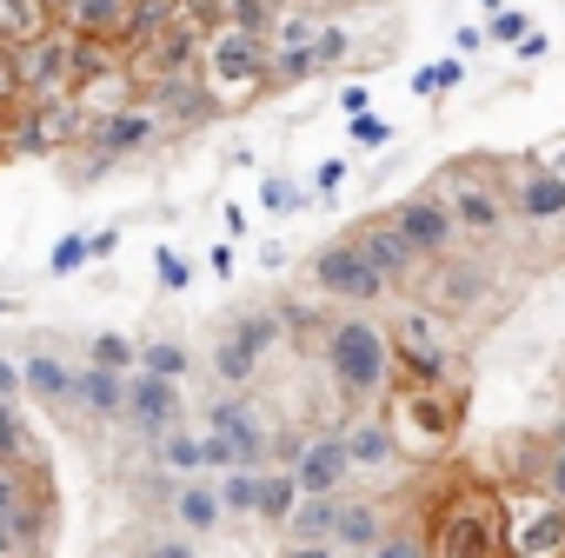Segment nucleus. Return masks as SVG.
Masks as SVG:
<instances>
[{
    "label": "nucleus",
    "mask_w": 565,
    "mask_h": 558,
    "mask_svg": "<svg viewBox=\"0 0 565 558\" xmlns=\"http://www.w3.org/2000/svg\"><path fill=\"white\" fill-rule=\"evenodd\" d=\"M320 360L347 412H373L393 393V346L373 313H340L320 326Z\"/></svg>",
    "instance_id": "1"
},
{
    "label": "nucleus",
    "mask_w": 565,
    "mask_h": 558,
    "mask_svg": "<svg viewBox=\"0 0 565 558\" xmlns=\"http://www.w3.org/2000/svg\"><path fill=\"white\" fill-rule=\"evenodd\" d=\"M505 498L499 485H479V479H459L439 512H433V532H426V558H505Z\"/></svg>",
    "instance_id": "2"
},
{
    "label": "nucleus",
    "mask_w": 565,
    "mask_h": 558,
    "mask_svg": "<svg viewBox=\"0 0 565 558\" xmlns=\"http://www.w3.org/2000/svg\"><path fill=\"white\" fill-rule=\"evenodd\" d=\"M266 34H246V28H206V41H200V94H206V107L213 114H239V107H253L259 94H266Z\"/></svg>",
    "instance_id": "3"
},
{
    "label": "nucleus",
    "mask_w": 565,
    "mask_h": 558,
    "mask_svg": "<svg viewBox=\"0 0 565 558\" xmlns=\"http://www.w3.org/2000/svg\"><path fill=\"white\" fill-rule=\"evenodd\" d=\"M426 193L446 206V219L459 226V239H472V246H499V239H505L512 206H505L499 173H486V160H452Z\"/></svg>",
    "instance_id": "4"
},
{
    "label": "nucleus",
    "mask_w": 565,
    "mask_h": 558,
    "mask_svg": "<svg viewBox=\"0 0 565 558\" xmlns=\"http://www.w3.org/2000/svg\"><path fill=\"white\" fill-rule=\"evenodd\" d=\"M386 346H393V373H399L406 386H452V379H459L452 326H446L433 307H406V313L386 326Z\"/></svg>",
    "instance_id": "5"
},
{
    "label": "nucleus",
    "mask_w": 565,
    "mask_h": 558,
    "mask_svg": "<svg viewBox=\"0 0 565 558\" xmlns=\"http://www.w3.org/2000/svg\"><path fill=\"white\" fill-rule=\"evenodd\" d=\"M459 419H466V393L459 386H393V412H386V426H393V439H399V452L413 446V452H446L452 439H459Z\"/></svg>",
    "instance_id": "6"
},
{
    "label": "nucleus",
    "mask_w": 565,
    "mask_h": 558,
    "mask_svg": "<svg viewBox=\"0 0 565 558\" xmlns=\"http://www.w3.org/2000/svg\"><path fill=\"white\" fill-rule=\"evenodd\" d=\"M160 133H167V120H160L147 100H127V107H114V114L87 120V133H81V147H87V167H81V180H100L114 160H127V153H147Z\"/></svg>",
    "instance_id": "7"
},
{
    "label": "nucleus",
    "mask_w": 565,
    "mask_h": 558,
    "mask_svg": "<svg viewBox=\"0 0 565 558\" xmlns=\"http://www.w3.org/2000/svg\"><path fill=\"white\" fill-rule=\"evenodd\" d=\"M287 340V326H279V313L273 307H253V313H239L226 333H220V346H213V379L226 386V393H246L253 379H259V360Z\"/></svg>",
    "instance_id": "8"
},
{
    "label": "nucleus",
    "mask_w": 565,
    "mask_h": 558,
    "mask_svg": "<svg viewBox=\"0 0 565 558\" xmlns=\"http://www.w3.org/2000/svg\"><path fill=\"white\" fill-rule=\"evenodd\" d=\"M307 279H313V293L320 300H347V307H380L393 287L360 259V246L353 239H327L313 259H307Z\"/></svg>",
    "instance_id": "9"
},
{
    "label": "nucleus",
    "mask_w": 565,
    "mask_h": 558,
    "mask_svg": "<svg viewBox=\"0 0 565 558\" xmlns=\"http://www.w3.org/2000/svg\"><path fill=\"white\" fill-rule=\"evenodd\" d=\"M0 532H14L28 545H54V485H47V465L41 472L0 465Z\"/></svg>",
    "instance_id": "10"
},
{
    "label": "nucleus",
    "mask_w": 565,
    "mask_h": 558,
    "mask_svg": "<svg viewBox=\"0 0 565 558\" xmlns=\"http://www.w3.org/2000/svg\"><path fill=\"white\" fill-rule=\"evenodd\" d=\"M81 133H87V114L74 94L8 114V147H21V153H67V147H81Z\"/></svg>",
    "instance_id": "11"
},
{
    "label": "nucleus",
    "mask_w": 565,
    "mask_h": 558,
    "mask_svg": "<svg viewBox=\"0 0 565 558\" xmlns=\"http://www.w3.org/2000/svg\"><path fill=\"white\" fill-rule=\"evenodd\" d=\"M206 432L233 446V465H239V472H259V465H266L273 426H266V412L253 406V393H220V399H206Z\"/></svg>",
    "instance_id": "12"
},
{
    "label": "nucleus",
    "mask_w": 565,
    "mask_h": 558,
    "mask_svg": "<svg viewBox=\"0 0 565 558\" xmlns=\"http://www.w3.org/2000/svg\"><path fill=\"white\" fill-rule=\"evenodd\" d=\"M393 226H399V239L419 253V266H439V259H452V246H459V226L446 219V206L419 186V193H406L393 213H386Z\"/></svg>",
    "instance_id": "13"
},
{
    "label": "nucleus",
    "mask_w": 565,
    "mask_h": 558,
    "mask_svg": "<svg viewBox=\"0 0 565 558\" xmlns=\"http://www.w3.org/2000/svg\"><path fill=\"white\" fill-rule=\"evenodd\" d=\"M180 412H186V399H180V386L173 379H147V373H127V406H120V419L134 426V439H167L173 426H180Z\"/></svg>",
    "instance_id": "14"
},
{
    "label": "nucleus",
    "mask_w": 565,
    "mask_h": 558,
    "mask_svg": "<svg viewBox=\"0 0 565 558\" xmlns=\"http://www.w3.org/2000/svg\"><path fill=\"white\" fill-rule=\"evenodd\" d=\"M134 8L140 0H61L54 8V28L74 34V41H94V47H127V28H134Z\"/></svg>",
    "instance_id": "15"
},
{
    "label": "nucleus",
    "mask_w": 565,
    "mask_h": 558,
    "mask_svg": "<svg viewBox=\"0 0 565 558\" xmlns=\"http://www.w3.org/2000/svg\"><path fill=\"white\" fill-rule=\"evenodd\" d=\"M347 479H353V459H347L340 426H333V432H313L307 452L294 459V485H300V498H340Z\"/></svg>",
    "instance_id": "16"
},
{
    "label": "nucleus",
    "mask_w": 565,
    "mask_h": 558,
    "mask_svg": "<svg viewBox=\"0 0 565 558\" xmlns=\"http://www.w3.org/2000/svg\"><path fill=\"white\" fill-rule=\"evenodd\" d=\"M347 239L360 246V259H366V266L386 279V287H413V279H419V253L399 239V226H393L386 213H380V219H360Z\"/></svg>",
    "instance_id": "17"
},
{
    "label": "nucleus",
    "mask_w": 565,
    "mask_h": 558,
    "mask_svg": "<svg viewBox=\"0 0 565 558\" xmlns=\"http://www.w3.org/2000/svg\"><path fill=\"white\" fill-rule=\"evenodd\" d=\"M512 206L532 226H565V186H558V173L545 160H519L512 167Z\"/></svg>",
    "instance_id": "18"
},
{
    "label": "nucleus",
    "mask_w": 565,
    "mask_h": 558,
    "mask_svg": "<svg viewBox=\"0 0 565 558\" xmlns=\"http://www.w3.org/2000/svg\"><path fill=\"white\" fill-rule=\"evenodd\" d=\"M340 439H347L353 472H386V465H399V439H393V426H386L380 406H373V412H353V419L340 426Z\"/></svg>",
    "instance_id": "19"
},
{
    "label": "nucleus",
    "mask_w": 565,
    "mask_h": 558,
    "mask_svg": "<svg viewBox=\"0 0 565 558\" xmlns=\"http://www.w3.org/2000/svg\"><path fill=\"white\" fill-rule=\"evenodd\" d=\"M486 287H492V266H479V259H439V272H433V313L439 320L446 313H472L486 300Z\"/></svg>",
    "instance_id": "20"
},
{
    "label": "nucleus",
    "mask_w": 565,
    "mask_h": 558,
    "mask_svg": "<svg viewBox=\"0 0 565 558\" xmlns=\"http://www.w3.org/2000/svg\"><path fill=\"white\" fill-rule=\"evenodd\" d=\"M94 426H114L120 406H127V373H107V366H74V399Z\"/></svg>",
    "instance_id": "21"
},
{
    "label": "nucleus",
    "mask_w": 565,
    "mask_h": 558,
    "mask_svg": "<svg viewBox=\"0 0 565 558\" xmlns=\"http://www.w3.org/2000/svg\"><path fill=\"white\" fill-rule=\"evenodd\" d=\"M386 538V505L380 498H340V518H333V551H373Z\"/></svg>",
    "instance_id": "22"
},
{
    "label": "nucleus",
    "mask_w": 565,
    "mask_h": 558,
    "mask_svg": "<svg viewBox=\"0 0 565 558\" xmlns=\"http://www.w3.org/2000/svg\"><path fill=\"white\" fill-rule=\"evenodd\" d=\"M0 465H21V472H41V465H47V446H41V432L28 426L21 399H0Z\"/></svg>",
    "instance_id": "23"
},
{
    "label": "nucleus",
    "mask_w": 565,
    "mask_h": 558,
    "mask_svg": "<svg viewBox=\"0 0 565 558\" xmlns=\"http://www.w3.org/2000/svg\"><path fill=\"white\" fill-rule=\"evenodd\" d=\"M14 373H21V393L41 399V406H67L74 399V366L61 353H28Z\"/></svg>",
    "instance_id": "24"
},
{
    "label": "nucleus",
    "mask_w": 565,
    "mask_h": 558,
    "mask_svg": "<svg viewBox=\"0 0 565 558\" xmlns=\"http://www.w3.org/2000/svg\"><path fill=\"white\" fill-rule=\"evenodd\" d=\"M167 512H173V525H180L186 538H206V532L220 525V498H213V485H206V479H173Z\"/></svg>",
    "instance_id": "25"
},
{
    "label": "nucleus",
    "mask_w": 565,
    "mask_h": 558,
    "mask_svg": "<svg viewBox=\"0 0 565 558\" xmlns=\"http://www.w3.org/2000/svg\"><path fill=\"white\" fill-rule=\"evenodd\" d=\"M558 545H565V505H539L525 525L505 532V551L512 558H558Z\"/></svg>",
    "instance_id": "26"
},
{
    "label": "nucleus",
    "mask_w": 565,
    "mask_h": 558,
    "mask_svg": "<svg viewBox=\"0 0 565 558\" xmlns=\"http://www.w3.org/2000/svg\"><path fill=\"white\" fill-rule=\"evenodd\" d=\"M545 459H552V439H545V432H512V439H499V472H505L512 485H539Z\"/></svg>",
    "instance_id": "27"
},
{
    "label": "nucleus",
    "mask_w": 565,
    "mask_h": 558,
    "mask_svg": "<svg viewBox=\"0 0 565 558\" xmlns=\"http://www.w3.org/2000/svg\"><path fill=\"white\" fill-rule=\"evenodd\" d=\"M54 28V8L47 0H0V47H28Z\"/></svg>",
    "instance_id": "28"
},
{
    "label": "nucleus",
    "mask_w": 565,
    "mask_h": 558,
    "mask_svg": "<svg viewBox=\"0 0 565 558\" xmlns=\"http://www.w3.org/2000/svg\"><path fill=\"white\" fill-rule=\"evenodd\" d=\"M340 498H347V492H340ZM340 498H300V505H294V518L279 525V532H287V545H333Z\"/></svg>",
    "instance_id": "29"
},
{
    "label": "nucleus",
    "mask_w": 565,
    "mask_h": 558,
    "mask_svg": "<svg viewBox=\"0 0 565 558\" xmlns=\"http://www.w3.org/2000/svg\"><path fill=\"white\" fill-rule=\"evenodd\" d=\"M153 465H160V479H200V472H206V459H200V432L173 426L167 439H153Z\"/></svg>",
    "instance_id": "30"
},
{
    "label": "nucleus",
    "mask_w": 565,
    "mask_h": 558,
    "mask_svg": "<svg viewBox=\"0 0 565 558\" xmlns=\"http://www.w3.org/2000/svg\"><path fill=\"white\" fill-rule=\"evenodd\" d=\"M134 366H140L147 379H173V386H180V379L193 373V353H186L180 340H147V346H134Z\"/></svg>",
    "instance_id": "31"
},
{
    "label": "nucleus",
    "mask_w": 565,
    "mask_h": 558,
    "mask_svg": "<svg viewBox=\"0 0 565 558\" xmlns=\"http://www.w3.org/2000/svg\"><path fill=\"white\" fill-rule=\"evenodd\" d=\"M294 505H300V485H294V472H259V505H253V518H266V525H287V518H294Z\"/></svg>",
    "instance_id": "32"
},
{
    "label": "nucleus",
    "mask_w": 565,
    "mask_h": 558,
    "mask_svg": "<svg viewBox=\"0 0 565 558\" xmlns=\"http://www.w3.org/2000/svg\"><path fill=\"white\" fill-rule=\"evenodd\" d=\"M213 498H220V518H253V505H259V472H226V479L213 485Z\"/></svg>",
    "instance_id": "33"
},
{
    "label": "nucleus",
    "mask_w": 565,
    "mask_h": 558,
    "mask_svg": "<svg viewBox=\"0 0 565 558\" xmlns=\"http://www.w3.org/2000/svg\"><path fill=\"white\" fill-rule=\"evenodd\" d=\"M366 558H426V525H386V538L366 551Z\"/></svg>",
    "instance_id": "34"
},
{
    "label": "nucleus",
    "mask_w": 565,
    "mask_h": 558,
    "mask_svg": "<svg viewBox=\"0 0 565 558\" xmlns=\"http://www.w3.org/2000/svg\"><path fill=\"white\" fill-rule=\"evenodd\" d=\"M87 366H107V373H134V340H120V333H100V340L87 346Z\"/></svg>",
    "instance_id": "35"
},
{
    "label": "nucleus",
    "mask_w": 565,
    "mask_h": 558,
    "mask_svg": "<svg viewBox=\"0 0 565 558\" xmlns=\"http://www.w3.org/2000/svg\"><path fill=\"white\" fill-rule=\"evenodd\" d=\"M459 74H466V61H439V67H419V74H413V94H446V87H459Z\"/></svg>",
    "instance_id": "36"
},
{
    "label": "nucleus",
    "mask_w": 565,
    "mask_h": 558,
    "mask_svg": "<svg viewBox=\"0 0 565 558\" xmlns=\"http://www.w3.org/2000/svg\"><path fill=\"white\" fill-rule=\"evenodd\" d=\"M539 492H545V505H565V446L558 439H552V459L539 472Z\"/></svg>",
    "instance_id": "37"
},
{
    "label": "nucleus",
    "mask_w": 565,
    "mask_h": 558,
    "mask_svg": "<svg viewBox=\"0 0 565 558\" xmlns=\"http://www.w3.org/2000/svg\"><path fill=\"white\" fill-rule=\"evenodd\" d=\"M140 558H200V551H193V538H180V532H153V538L140 545Z\"/></svg>",
    "instance_id": "38"
},
{
    "label": "nucleus",
    "mask_w": 565,
    "mask_h": 558,
    "mask_svg": "<svg viewBox=\"0 0 565 558\" xmlns=\"http://www.w3.org/2000/svg\"><path fill=\"white\" fill-rule=\"evenodd\" d=\"M153 272H160V287H167V293H180L186 279H193V272H186V259H180L173 246H160V253H153Z\"/></svg>",
    "instance_id": "39"
},
{
    "label": "nucleus",
    "mask_w": 565,
    "mask_h": 558,
    "mask_svg": "<svg viewBox=\"0 0 565 558\" xmlns=\"http://www.w3.org/2000/svg\"><path fill=\"white\" fill-rule=\"evenodd\" d=\"M486 34H492V41H512V47H519V41H525V34H532V28H525V14H519V8H499V14H492V28H486Z\"/></svg>",
    "instance_id": "40"
},
{
    "label": "nucleus",
    "mask_w": 565,
    "mask_h": 558,
    "mask_svg": "<svg viewBox=\"0 0 565 558\" xmlns=\"http://www.w3.org/2000/svg\"><path fill=\"white\" fill-rule=\"evenodd\" d=\"M87 259H94V246H87L81 233H67V239L54 246V272H74V266H87Z\"/></svg>",
    "instance_id": "41"
},
{
    "label": "nucleus",
    "mask_w": 565,
    "mask_h": 558,
    "mask_svg": "<svg viewBox=\"0 0 565 558\" xmlns=\"http://www.w3.org/2000/svg\"><path fill=\"white\" fill-rule=\"evenodd\" d=\"M353 140H360V147H386V140H393V127H386V120H366V114H353Z\"/></svg>",
    "instance_id": "42"
},
{
    "label": "nucleus",
    "mask_w": 565,
    "mask_h": 558,
    "mask_svg": "<svg viewBox=\"0 0 565 558\" xmlns=\"http://www.w3.org/2000/svg\"><path fill=\"white\" fill-rule=\"evenodd\" d=\"M266 206H273V213H287V206H300V186H287V180H266Z\"/></svg>",
    "instance_id": "43"
},
{
    "label": "nucleus",
    "mask_w": 565,
    "mask_h": 558,
    "mask_svg": "<svg viewBox=\"0 0 565 558\" xmlns=\"http://www.w3.org/2000/svg\"><path fill=\"white\" fill-rule=\"evenodd\" d=\"M0 558H47V545H28L14 532H0Z\"/></svg>",
    "instance_id": "44"
},
{
    "label": "nucleus",
    "mask_w": 565,
    "mask_h": 558,
    "mask_svg": "<svg viewBox=\"0 0 565 558\" xmlns=\"http://www.w3.org/2000/svg\"><path fill=\"white\" fill-rule=\"evenodd\" d=\"M340 180H347V160H327V167H320V173H313V186H320V193H333V186H340Z\"/></svg>",
    "instance_id": "45"
},
{
    "label": "nucleus",
    "mask_w": 565,
    "mask_h": 558,
    "mask_svg": "<svg viewBox=\"0 0 565 558\" xmlns=\"http://www.w3.org/2000/svg\"><path fill=\"white\" fill-rule=\"evenodd\" d=\"M0 399H21V373H14V360H0Z\"/></svg>",
    "instance_id": "46"
},
{
    "label": "nucleus",
    "mask_w": 565,
    "mask_h": 558,
    "mask_svg": "<svg viewBox=\"0 0 565 558\" xmlns=\"http://www.w3.org/2000/svg\"><path fill=\"white\" fill-rule=\"evenodd\" d=\"M279 558H340V551H333V545H287Z\"/></svg>",
    "instance_id": "47"
},
{
    "label": "nucleus",
    "mask_w": 565,
    "mask_h": 558,
    "mask_svg": "<svg viewBox=\"0 0 565 558\" xmlns=\"http://www.w3.org/2000/svg\"><path fill=\"white\" fill-rule=\"evenodd\" d=\"M486 47V28H459V54H479Z\"/></svg>",
    "instance_id": "48"
},
{
    "label": "nucleus",
    "mask_w": 565,
    "mask_h": 558,
    "mask_svg": "<svg viewBox=\"0 0 565 558\" xmlns=\"http://www.w3.org/2000/svg\"><path fill=\"white\" fill-rule=\"evenodd\" d=\"M545 167H552V173H558V186H565V147H558V153H552Z\"/></svg>",
    "instance_id": "49"
},
{
    "label": "nucleus",
    "mask_w": 565,
    "mask_h": 558,
    "mask_svg": "<svg viewBox=\"0 0 565 558\" xmlns=\"http://www.w3.org/2000/svg\"><path fill=\"white\" fill-rule=\"evenodd\" d=\"M479 8H492V14H499V0H479Z\"/></svg>",
    "instance_id": "50"
},
{
    "label": "nucleus",
    "mask_w": 565,
    "mask_h": 558,
    "mask_svg": "<svg viewBox=\"0 0 565 558\" xmlns=\"http://www.w3.org/2000/svg\"><path fill=\"white\" fill-rule=\"evenodd\" d=\"M47 8H61V0H47Z\"/></svg>",
    "instance_id": "51"
},
{
    "label": "nucleus",
    "mask_w": 565,
    "mask_h": 558,
    "mask_svg": "<svg viewBox=\"0 0 565 558\" xmlns=\"http://www.w3.org/2000/svg\"><path fill=\"white\" fill-rule=\"evenodd\" d=\"M558 379H565V373H558ZM558 393H565V386H558Z\"/></svg>",
    "instance_id": "52"
},
{
    "label": "nucleus",
    "mask_w": 565,
    "mask_h": 558,
    "mask_svg": "<svg viewBox=\"0 0 565 558\" xmlns=\"http://www.w3.org/2000/svg\"><path fill=\"white\" fill-rule=\"evenodd\" d=\"M558 558H565V545H558Z\"/></svg>",
    "instance_id": "53"
},
{
    "label": "nucleus",
    "mask_w": 565,
    "mask_h": 558,
    "mask_svg": "<svg viewBox=\"0 0 565 558\" xmlns=\"http://www.w3.org/2000/svg\"><path fill=\"white\" fill-rule=\"evenodd\" d=\"M505 558H512V551H505Z\"/></svg>",
    "instance_id": "54"
}]
</instances>
